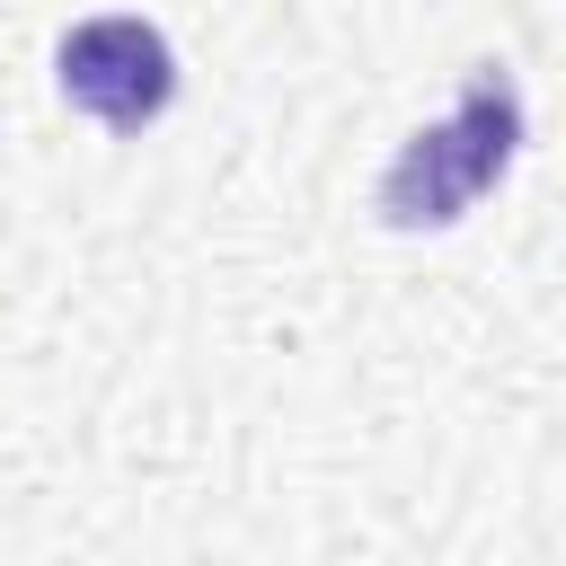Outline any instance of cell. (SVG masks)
I'll list each match as a JSON object with an SVG mask.
<instances>
[{"mask_svg":"<svg viewBox=\"0 0 566 566\" xmlns=\"http://www.w3.org/2000/svg\"><path fill=\"white\" fill-rule=\"evenodd\" d=\"M513 142H522V97H513L504 71H478V80L460 88V106H451L442 124H424V133L389 159V177H380V221H398V230L460 221V212L504 177Z\"/></svg>","mask_w":566,"mask_h":566,"instance_id":"6da1fadb","label":"cell"},{"mask_svg":"<svg viewBox=\"0 0 566 566\" xmlns=\"http://www.w3.org/2000/svg\"><path fill=\"white\" fill-rule=\"evenodd\" d=\"M177 88L168 35L150 18H80L62 35V97L88 106L106 133H142Z\"/></svg>","mask_w":566,"mask_h":566,"instance_id":"7a4b0ae2","label":"cell"}]
</instances>
